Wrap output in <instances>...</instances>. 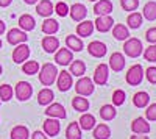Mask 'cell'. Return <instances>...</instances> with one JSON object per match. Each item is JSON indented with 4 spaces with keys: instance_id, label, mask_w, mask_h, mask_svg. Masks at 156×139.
<instances>
[{
    "instance_id": "obj_52",
    "label": "cell",
    "mask_w": 156,
    "mask_h": 139,
    "mask_svg": "<svg viewBox=\"0 0 156 139\" xmlns=\"http://www.w3.org/2000/svg\"><path fill=\"white\" fill-rule=\"evenodd\" d=\"M0 48H2V41H0Z\"/></svg>"
},
{
    "instance_id": "obj_21",
    "label": "cell",
    "mask_w": 156,
    "mask_h": 139,
    "mask_svg": "<svg viewBox=\"0 0 156 139\" xmlns=\"http://www.w3.org/2000/svg\"><path fill=\"white\" fill-rule=\"evenodd\" d=\"M53 98H55L53 91L48 89V87H44V89H41L39 94H37V103L42 105V106H47V105H50L51 102H53Z\"/></svg>"
},
{
    "instance_id": "obj_42",
    "label": "cell",
    "mask_w": 156,
    "mask_h": 139,
    "mask_svg": "<svg viewBox=\"0 0 156 139\" xmlns=\"http://www.w3.org/2000/svg\"><path fill=\"white\" fill-rule=\"evenodd\" d=\"M55 11L58 12L59 17H66L69 14V6H67V3H64V2H58L55 5Z\"/></svg>"
},
{
    "instance_id": "obj_28",
    "label": "cell",
    "mask_w": 156,
    "mask_h": 139,
    "mask_svg": "<svg viewBox=\"0 0 156 139\" xmlns=\"http://www.w3.org/2000/svg\"><path fill=\"white\" fill-rule=\"evenodd\" d=\"M70 73L75 75V77H83L84 72H86V64H84V61L81 59H75L70 62Z\"/></svg>"
},
{
    "instance_id": "obj_2",
    "label": "cell",
    "mask_w": 156,
    "mask_h": 139,
    "mask_svg": "<svg viewBox=\"0 0 156 139\" xmlns=\"http://www.w3.org/2000/svg\"><path fill=\"white\" fill-rule=\"evenodd\" d=\"M142 42L137 39V37H128L125 45H123V50H125V55H128L129 58H137L142 55Z\"/></svg>"
},
{
    "instance_id": "obj_51",
    "label": "cell",
    "mask_w": 156,
    "mask_h": 139,
    "mask_svg": "<svg viewBox=\"0 0 156 139\" xmlns=\"http://www.w3.org/2000/svg\"><path fill=\"white\" fill-rule=\"evenodd\" d=\"M0 75H2V66H0Z\"/></svg>"
},
{
    "instance_id": "obj_45",
    "label": "cell",
    "mask_w": 156,
    "mask_h": 139,
    "mask_svg": "<svg viewBox=\"0 0 156 139\" xmlns=\"http://www.w3.org/2000/svg\"><path fill=\"white\" fill-rule=\"evenodd\" d=\"M145 37H147V41H148L150 44H156V27L148 28L147 33H145Z\"/></svg>"
},
{
    "instance_id": "obj_53",
    "label": "cell",
    "mask_w": 156,
    "mask_h": 139,
    "mask_svg": "<svg viewBox=\"0 0 156 139\" xmlns=\"http://www.w3.org/2000/svg\"><path fill=\"white\" fill-rule=\"evenodd\" d=\"M90 2H97V0H90Z\"/></svg>"
},
{
    "instance_id": "obj_5",
    "label": "cell",
    "mask_w": 156,
    "mask_h": 139,
    "mask_svg": "<svg viewBox=\"0 0 156 139\" xmlns=\"http://www.w3.org/2000/svg\"><path fill=\"white\" fill-rule=\"evenodd\" d=\"M30 56V47L22 42V44H17V47L14 48V52H12V61L16 62V64H22L28 59Z\"/></svg>"
},
{
    "instance_id": "obj_24",
    "label": "cell",
    "mask_w": 156,
    "mask_h": 139,
    "mask_svg": "<svg viewBox=\"0 0 156 139\" xmlns=\"http://www.w3.org/2000/svg\"><path fill=\"white\" fill-rule=\"evenodd\" d=\"M112 36L117 41H125V39L129 37V31L123 23H115L114 28H112Z\"/></svg>"
},
{
    "instance_id": "obj_36",
    "label": "cell",
    "mask_w": 156,
    "mask_h": 139,
    "mask_svg": "<svg viewBox=\"0 0 156 139\" xmlns=\"http://www.w3.org/2000/svg\"><path fill=\"white\" fill-rule=\"evenodd\" d=\"M115 114H117V111L112 105H103L100 108V117L103 120H112L115 117Z\"/></svg>"
},
{
    "instance_id": "obj_6",
    "label": "cell",
    "mask_w": 156,
    "mask_h": 139,
    "mask_svg": "<svg viewBox=\"0 0 156 139\" xmlns=\"http://www.w3.org/2000/svg\"><path fill=\"white\" fill-rule=\"evenodd\" d=\"M14 94H16L17 100H20V102H25V100H28V98L31 97V94H33V87H31V84L27 83V81H19V83L16 84V91H14Z\"/></svg>"
},
{
    "instance_id": "obj_9",
    "label": "cell",
    "mask_w": 156,
    "mask_h": 139,
    "mask_svg": "<svg viewBox=\"0 0 156 139\" xmlns=\"http://www.w3.org/2000/svg\"><path fill=\"white\" fill-rule=\"evenodd\" d=\"M56 84H58V89H59V91H62V92L69 91L70 87H72V84H73L72 73H70V72H66V70L58 72V77H56Z\"/></svg>"
},
{
    "instance_id": "obj_44",
    "label": "cell",
    "mask_w": 156,
    "mask_h": 139,
    "mask_svg": "<svg viewBox=\"0 0 156 139\" xmlns=\"http://www.w3.org/2000/svg\"><path fill=\"white\" fill-rule=\"evenodd\" d=\"M147 80L151 84H156V67H148L147 69Z\"/></svg>"
},
{
    "instance_id": "obj_15",
    "label": "cell",
    "mask_w": 156,
    "mask_h": 139,
    "mask_svg": "<svg viewBox=\"0 0 156 139\" xmlns=\"http://www.w3.org/2000/svg\"><path fill=\"white\" fill-rule=\"evenodd\" d=\"M69 14H70V17L75 22H81L86 17V14H87V9H86V6L83 3H75V5H72L69 8Z\"/></svg>"
},
{
    "instance_id": "obj_39",
    "label": "cell",
    "mask_w": 156,
    "mask_h": 139,
    "mask_svg": "<svg viewBox=\"0 0 156 139\" xmlns=\"http://www.w3.org/2000/svg\"><path fill=\"white\" fill-rule=\"evenodd\" d=\"M125 91H122V89H117V91H114V94H112V105L114 106H120V105H123L125 103Z\"/></svg>"
},
{
    "instance_id": "obj_16",
    "label": "cell",
    "mask_w": 156,
    "mask_h": 139,
    "mask_svg": "<svg viewBox=\"0 0 156 139\" xmlns=\"http://www.w3.org/2000/svg\"><path fill=\"white\" fill-rule=\"evenodd\" d=\"M87 52L94 58H103L106 55V44H103L100 41H92L87 45Z\"/></svg>"
},
{
    "instance_id": "obj_35",
    "label": "cell",
    "mask_w": 156,
    "mask_h": 139,
    "mask_svg": "<svg viewBox=\"0 0 156 139\" xmlns=\"http://www.w3.org/2000/svg\"><path fill=\"white\" fill-rule=\"evenodd\" d=\"M133 103L137 106V108H145L148 103H150V95L147 92H137L134 94L133 97Z\"/></svg>"
},
{
    "instance_id": "obj_11",
    "label": "cell",
    "mask_w": 156,
    "mask_h": 139,
    "mask_svg": "<svg viewBox=\"0 0 156 139\" xmlns=\"http://www.w3.org/2000/svg\"><path fill=\"white\" fill-rule=\"evenodd\" d=\"M61 130V123H59V119H55V117H48L45 122H44V133L50 137L53 136H58Z\"/></svg>"
},
{
    "instance_id": "obj_37",
    "label": "cell",
    "mask_w": 156,
    "mask_h": 139,
    "mask_svg": "<svg viewBox=\"0 0 156 139\" xmlns=\"http://www.w3.org/2000/svg\"><path fill=\"white\" fill-rule=\"evenodd\" d=\"M22 72L27 75H34L39 72V62L37 61H25L22 66Z\"/></svg>"
},
{
    "instance_id": "obj_13",
    "label": "cell",
    "mask_w": 156,
    "mask_h": 139,
    "mask_svg": "<svg viewBox=\"0 0 156 139\" xmlns=\"http://www.w3.org/2000/svg\"><path fill=\"white\" fill-rule=\"evenodd\" d=\"M131 130L134 134H147V133H150V123L144 117H137L131 123Z\"/></svg>"
},
{
    "instance_id": "obj_25",
    "label": "cell",
    "mask_w": 156,
    "mask_h": 139,
    "mask_svg": "<svg viewBox=\"0 0 156 139\" xmlns=\"http://www.w3.org/2000/svg\"><path fill=\"white\" fill-rule=\"evenodd\" d=\"M19 25H20V30H23V31H31V30H34L36 22H34V17H33V16H30V14H22V16L19 17Z\"/></svg>"
},
{
    "instance_id": "obj_4",
    "label": "cell",
    "mask_w": 156,
    "mask_h": 139,
    "mask_svg": "<svg viewBox=\"0 0 156 139\" xmlns=\"http://www.w3.org/2000/svg\"><path fill=\"white\" fill-rule=\"evenodd\" d=\"M75 91L78 95H90L94 92V81L87 77H81L75 83Z\"/></svg>"
},
{
    "instance_id": "obj_41",
    "label": "cell",
    "mask_w": 156,
    "mask_h": 139,
    "mask_svg": "<svg viewBox=\"0 0 156 139\" xmlns=\"http://www.w3.org/2000/svg\"><path fill=\"white\" fill-rule=\"evenodd\" d=\"M144 58L150 62H154L156 61V44L150 45L148 48H145V52H144Z\"/></svg>"
},
{
    "instance_id": "obj_19",
    "label": "cell",
    "mask_w": 156,
    "mask_h": 139,
    "mask_svg": "<svg viewBox=\"0 0 156 139\" xmlns=\"http://www.w3.org/2000/svg\"><path fill=\"white\" fill-rule=\"evenodd\" d=\"M109 67L114 70V72H120L123 70L125 67V56L120 53V52H115L109 56Z\"/></svg>"
},
{
    "instance_id": "obj_8",
    "label": "cell",
    "mask_w": 156,
    "mask_h": 139,
    "mask_svg": "<svg viewBox=\"0 0 156 139\" xmlns=\"http://www.w3.org/2000/svg\"><path fill=\"white\" fill-rule=\"evenodd\" d=\"M6 39L11 45H17V44H22V42H27L28 36H27V31H23L20 28H11L8 31Z\"/></svg>"
},
{
    "instance_id": "obj_1",
    "label": "cell",
    "mask_w": 156,
    "mask_h": 139,
    "mask_svg": "<svg viewBox=\"0 0 156 139\" xmlns=\"http://www.w3.org/2000/svg\"><path fill=\"white\" fill-rule=\"evenodd\" d=\"M56 77H58V69L55 64H44L39 70V81H41L44 86H51L55 81H56Z\"/></svg>"
},
{
    "instance_id": "obj_40",
    "label": "cell",
    "mask_w": 156,
    "mask_h": 139,
    "mask_svg": "<svg viewBox=\"0 0 156 139\" xmlns=\"http://www.w3.org/2000/svg\"><path fill=\"white\" fill-rule=\"evenodd\" d=\"M120 5L125 11H136L139 6V0H120Z\"/></svg>"
},
{
    "instance_id": "obj_22",
    "label": "cell",
    "mask_w": 156,
    "mask_h": 139,
    "mask_svg": "<svg viewBox=\"0 0 156 139\" xmlns=\"http://www.w3.org/2000/svg\"><path fill=\"white\" fill-rule=\"evenodd\" d=\"M92 31H94V22H90V20H81L76 27V34L81 37L90 36Z\"/></svg>"
},
{
    "instance_id": "obj_10",
    "label": "cell",
    "mask_w": 156,
    "mask_h": 139,
    "mask_svg": "<svg viewBox=\"0 0 156 139\" xmlns=\"http://www.w3.org/2000/svg\"><path fill=\"white\" fill-rule=\"evenodd\" d=\"M48 117H55V119H66L67 112L64 109V106L61 103H50L47 105V109L44 111Z\"/></svg>"
},
{
    "instance_id": "obj_38",
    "label": "cell",
    "mask_w": 156,
    "mask_h": 139,
    "mask_svg": "<svg viewBox=\"0 0 156 139\" xmlns=\"http://www.w3.org/2000/svg\"><path fill=\"white\" fill-rule=\"evenodd\" d=\"M12 98V87L9 84H2L0 86V100L2 102H9Z\"/></svg>"
},
{
    "instance_id": "obj_7",
    "label": "cell",
    "mask_w": 156,
    "mask_h": 139,
    "mask_svg": "<svg viewBox=\"0 0 156 139\" xmlns=\"http://www.w3.org/2000/svg\"><path fill=\"white\" fill-rule=\"evenodd\" d=\"M109 78V67L106 64H98L94 72V83L98 86H105Z\"/></svg>"
},
{
    "instance_id": "obj_30",
    "label": "cell",
    "mask_w": 156,
    "mask_h": 139,
    "mask_svg": "<svg viewBox=\"0 0 156 139\" xmlns=\"http://www.w3.org/2000/svg\"><path fill=\"white\" fill-rule=\"evenodd\" d=\"M11 139H28L30 137V131L25 125H17L11 130Z\"/></svg>"
},
{
    "instance_id": "obj_14",
    "label": "cell",
    "mask_w": 156,
    "mask_h": 139,
    "mask_svg": "<svg viewBox=\"0 0 156 139\" xmlns=\"http://www.w3.org/2000/svg\"><path fill=\"white\" fill-rule=\"evenodd\" d=\"M94 23H95V28L100 33H106V31H109L112 28L114 20H112V17L109 14H106V16H97V20Z\"/></svg>"
},
{
    "instance_id": "obj_20",
    "label": "cell",
    "mask_w": 156,
    "mask_h": 139,
    "mask_svg": "<svg viewBox=\"0 0 156 139\" xmlns=\"http://www.w3.org/2000/svg\"><path fill=\"white\" fill-rule=\"evenodd\" d=\"M94 12L97 16H106L112 12V3L109 0H97V3L94 5Z\"/></svg>"
},
{
    "instance_id": "obj_54",
    "label": "cell",
    "mask_w": 156,
    "mask_h": 139,
    "mask_svg": "<svg viewBox=\"0 0 156 139\" xmlns=\"http://www.w3.org/2000/svg\"><path fill=\"white\" fill-rule=\"evenodd\" d=\"M0 103H2V100H0Z\"/></svg>"
},
{
    "instance_id": "obj_26",
    "label": "cell",
    "mask_w": 156,
    "mask_h": 139,
    "mask_svg": "<svg viewBox=\"0 0 156 139\" xmlns=\"http://www.w3.org/2000/svg\"><path fill=\"white\" fill-rule=\"evenodd\" d=\"M78 125H80L81 130L89 131V130H92L95 127V117L92 114H83L80 117V120H78Z\"/></svg>"
},
{
    "instance_id": "obj_32",
    "label": "cell",
    "mask_w": 156,
    "mask_h": 139,
    "mask_svg": "<svg viewBox=\"0 0 156 139\" xmlns=\"http://www.w3.org/2000/svg\"><path fill=\"white\" fill-rule=\"evenodd\" d=\"M109 136H111V130L108 125L100 123L97 127H94V137L95 139H109Z\"/></svg>"
},
{
    "instance_id": "obj_34",
    "label": "cell",
    "mask_w": 156,
    "mask_h": 139,
    "mask_svg": "<svg viewBox=\"0 0 156 139\" xmlns=\"http://www.w3.org/2000/svg\"><path fill=\"white\" fill-rule=\"evenodd\" d=\"M142 17L147 20H156V2H147L142 11Z\"/></svg>"
},
{
    "instance_id": "obj_17",
    "label": "cell",
    "mask_w": 156,
    "mask_h": 139,
    "mask_svg": "<svg viewBox=\"0 0 156 139\" xmlns=\"http://www.w3.org/2000/svg\"><path fill=\"white\" fill-rule=\"evenodd\" d=\"M55 11V6L50 0H39L37 2V6H36V12L42 17H50L51 12Z\"/></svg>"
},
{
    "instance_id": "obj_23",
    "label": "cell",
    "mask_w": 156,
    "mask_h": 139,
    "mask_svg": "<svg viewBox=\"0 0 156 139\" xmlns=\"http://www.w3.org/2000/svg\"><path fill=\"white\" fill-rule=\"evenodd\" d=\"M66 45H67L69 50H72V52H81L83 47H84L83 41L78 36H75V34H69L66 37Z\"/></svg>"
},
{
    "instance_id": "obj_43",
    "label": "cell",
    "mask_w": 156,
    "mask_h": 139,
    "mask_svg": "<svg viewBox=\"0 0 156 139\" xmlns=\"http://www.w3.org/2000/svg\"><path fill=\"white\" fill-rule=\"evenodd\" d=\"M145 117H147V120H156V103H151L150 106L147 105Z\"/></svg>"
},
{
    "instance_id": "obj_12",
    "label": "cell",
    "mask_w": 156,
    "mask_h": 139,
    "mask_svg": "<svg viewBox=\"0 0 156 139\" xmlns=\"http://www.w3.org/2000/svg\"><path fill=\"white\" fill-rule=\"evenodd\" d=\"M55 61L58 62L59 66H69L70 62L73 61V55L72 50L69 48H59L55 52Z\"/></svg>"
},
{
    "instance_id": "obj_29",
    "label": "cell",
    "mask_w": 156,
    "mask_h": 139,
    "mask_svg": "<svg viewBox=\"0 0 156 139\" xmlns=\"http://www.w3.org/2000/svg\"><path fill=\"white\" fill-rule=\"evenodd\" d=\"M72 106L75 108V111H80V112H84L89 109V102L87 98H84L83 95H76L72 98Z\"/></svg>"
},
{
    "instance_id": "obj_50",
    "label": "cell",
    "mask_w": 156,
    "mask_h": 139,
    "mask_svg": "<svg viewBox=\"0 0 156 139\" xmlns=\"http://www.w3.org/2000/svg\"><path fill=\"white\" fill-rule=\"evenodd\" d=\"M25 3H28V5H34V3H37L39 0H23Z\"/></svg>"
},
{
    "instance_id": "obj_3",
    "label": "cell",
    "mask_w": 156,
    "mask_h": 139,
    "mask_svg": "<svg viewBox=\"0 0 156 139\" xmlns=\"http://www.w3.org/2000/svg\"><path fill=\"white\" fill-rule=\"evenodd\" d=\"M142 78H144V69H142L140 64L131 66V67H129V70L126 72V77H125V80H126V83L129 86L140 84L142 83Z\"/></svg>"
},
{
    "instance_id": "obj_46",
    "label": "cell",
    "mask_w": 156,
    "mask_h": 139,
    "mask_svg": "<svg viewBox=\"0 0 156 139\" xmlns=\"http://www.w3.org/2000/svg\"><path fill=\"white\" fill-rule=\"evenodd\" d=\"M31 139H48V137H47V134L42 133V131H34L33 136H31Z\"/></svg>"
},
{
    "instance_id": "obj_33",
    "label": "cell",
    "mask_w": 156,
    "mask_h": 139,
    "mask_svg": "<svg viewBox=\"0 0 156 139\" xmlns=\"http://www.w3.org/2000/svg\"><path fill=\"white\" fill-rule=\"evenodd\" d=\"M142 20H144V17H142V14L140 12H136V11H133L131 14H129L128 17H126V23H128V27L129 28H139L140 25H142Z\"/></svg>"
},
{
    "instance_id": "obj_48",
    "label": "cell",
    "mask_w": 156,
    "mask_h": 139,
    "mask_svg": "<svg viewBox=\"0 0 156 139\" xmlns=\"http://www.w3.org/2000/svg\"><path fill=\"white\" fill-rule=\"evenodd\" d=\"M129 139H148V136H145V134H134V136H131Z\"/></svg>"
},
{
    "instance_id": "obj_49",
    "label": "cell",
    "mask_w": 156,
    "mask_h": 139,
    "mask_svg": "<svg viewBox=\"0 0 156 139\" xmlns=\"http://www.w3.org/2000/svg\"><path fill=\"white\" fill-rule=\"evenodd\" d=\"M5 28H6V27H5V22H3V20H0V34H3V33H5Z\"/></svg>"
},
{
    "instance_id": "obj_31",
    "label": "cell",
    "mask_w": 156,
    "mask_h": 139,
    "mask_svg": "<svg viewBox=\"0 0 156 139\" xmlns=\"http://www.w3.org/2000/svg\"><path fill=\"white\" fill-rule=\"evenodd\" d=\"M66 139H81V128L78 122L69 123V127L66 130Z\"/></svg>"
},
{
    "instance_id": "obj_47",
    "label": "cell",
    "mask_w": 156,
    "mask_h": 139,
    "mask_svg": "<svg viewBox=\"0 0 156 139\" xmlns=\"http://www.w3.org/2000/svg\"><path fill=\"white\" fill-rule=\"evenodd\" d=\"M11 3H12V0H0V6H2V8H6Z\"/></svg>"
},
{
    "instance_id": "obj_27",
    "label": "cell",
    "mask_w": 156,
    "mask_h": 139,
    "mask_svg": "<svg viewBox=\"0 0 156 139\" xmlns=\"http://www.w3.org/2000/svg\"><path fill=\"white\" fill-rule=\"evenodd\" d=\"M58 28H59V23L51 17H45V20L42 22V31L45 34H55Z\"/></svg>"
},
{
    "instance_id": "obj_18",
    "label": "cell",
    "mask_w": 156,
    "mask_h": 139,
    "mask_svg": "<svg viewBox=\"0 0 156 139\" xmlns=\"http://www.w3.org/2000/svg\"><path fill=\"white\" fill-rule=\"evenodd\" d=\"M42 48L45 50L47 53H55L56 50L59 48L58 37H55L53 34H47L44 39H42Z\"/></svg>"
}]
</instances>
